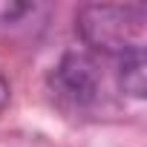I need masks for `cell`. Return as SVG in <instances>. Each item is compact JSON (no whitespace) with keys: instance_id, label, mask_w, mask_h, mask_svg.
Listing matches in <instances>:
<instances>
[{"instance_id":"1","label":"cell","mask_w":147,"mask_h":147,"mask_svg":"<svg viewBox=\"0 0 147 147\" xmlns=\"http://www.w3.org/2000/svg\"><path fill=\"white\" fill-rule=\"evenodd\" d=\"M144 29H147V9L127 3H87L75 12V32L78 38L104 55H127L133 49H144Z\"/></svg>"},{"instance_id":"2","label":"cell","mask_w":147,"mask_h":147,"mask_svg":"<svg viewBox=\"0 0 147 147\" xmlns=\"http://www.w3.org/2000/svg\"><path fill=\"white\" fill-rule=\"evenodd\" d=\"M52 90L58 92V98L75 104V107L92 104L101 92L98 63L87 52H66L52 72Z\"/></svg>"},{"instance_id":"3","label":"cell","mask_w":147,"mask_h":147,"mask_svg":"<svg viewBox=\"0 0 147 147\" xmlns=\"http://www.w3.org/2000/svg\"><path fill=\"white\" fill-rule=\"evenodd\" d=\"M118 87L130 98H144L147 95V58L144 49H133L118 58Z\"/></svg>"},{"instance_id":"4","label":"cell","mask_w":147,"mask_h":147,"mask_svg":"<svg viewBox=\"0 0 147 147\" xmlns=\"http://www.w3.org/2000/svg\"><path fill=\"white\" fill-rule=\"evenodd\" d=\"M3 101H6V84L0 81V104H3Z\"/></svg>"}]
</instances>
